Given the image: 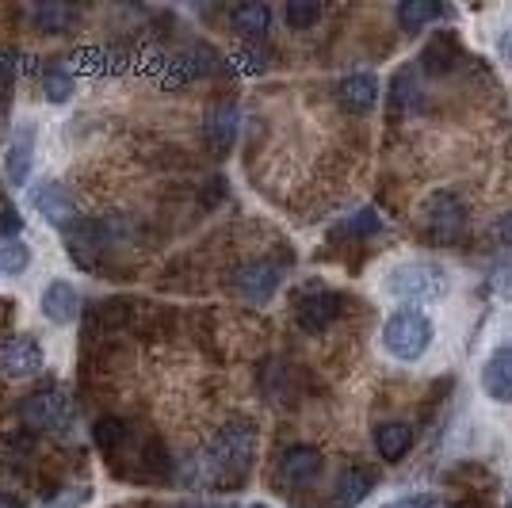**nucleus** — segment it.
<instances>
[{"label": "nucleus", "instance_id": "nucleus-26", "mask_svg": "<svg viewBox=\"0 0 512 508\" xmlns=\"http://www.w3.org/2000/svg\"><path fill=\"white\" fill-rule=\"evenodd\" d=\"M130 318H134V302L130 298H107V302L96 306V325H104V333L123 329Z\"/></svg>", "mask_w": 512, "mask_h": 508}, {"label": "nucleus", "instance_id": "nucleus-11", "mask_svg": "<svg viewBox=\"0 0 512 508\" xmlns=\"http://www.w3.org/2000/svg\"><path fill=\"white\" fill-rule=\"evenodd\" d=\"M65 249H69V256H73L81 268H92L96 256L107 249L104 222H96V218H77V222H69V226H65Z\"/></svg>", "mask_w": 512, "mask_h": 508}, {"label": "nucleus", "instance_id": "nucleus-32", "mask_svg": "<svg viewBox=\"0 0 512 508\" xmlns=\"http://www.w3.org/2000/svg\"><path fill=\"white\" fill-rule=\"evenodd\" d=\"M12 81H16V58L8 50H0V96L12 88Z\"/></svg>", "mask_w": 512, "mask_h": 508}, {"label": "nucleus", "instance_id": "nucleus-24", "mask_svg": "<svg viewBox=\"0 0 512 508\" xmlns=\"http://www.w3.org/2000/svg\"><path fill=\"white\" fill-rule=\"evenodd\" d=\"M31 268V249L20 237H0V276H23Z\"/></svg>", "mask_w": 512, "mask_h": 508}, {"label": "nucleus", "instance_id": "nucleus-37", "mask_svg": "<svg viewBox=\"0 0 512 508\" xmlns=\"http://www.w3.org/2000/svg\"><path fill=\"white\" fill-rule=\"evenodd\" d=\"M245 508H268V505H245Z\"/></svg>", "mask_w": 512, "mask_h": 508}, {"label": "nucleus", "instance_id": "nucleus-35", "mask_svg": "<svg viewBox=\"0 0 512 508\" xmlns=\"http://www.w3.org/2000/svg\"><path fill=\"white\" fill-rule=\"evenodd\" d=\"M497 50H501V58H505V62L512 65V31H505V35H501V43H497Z\"/></svg>", "mask_w": 512, "mask_h": 508}, {"label": "nucleus", "instance_id": "nucleus-28", "mask_svg": "<svg viewBox=\"0 0 512 508\" xmlns=\"http://www.w3.org/2000/svg\"><path fill=\"white\" fill-rule=\"evenodd\" d=\"M341 230L348 233V237H371V233H379L383 230V218H379V211H356V214H348L341 222Z\"/></svg>", "mask_w": 512, "mask_h": 508}, {"label": "nucleus", "instance_id": "nucleus-3", "mask_svg": "<svg viewBox=\"0 0 512 508\" xmlns=\"http://www.w3.org/2000/svg\"><path fill=\"white\" fill-rule=\"evenodd\" d=\"M448 291V272L432 260H409L398 264L390 276H386V295H394L398 302H432Z\"/></svg>", "mask_w": 512, "mask_h": 508}, {"label": "nucleus", "instance_id": "nucleus-12", "mask_svg": "<svg viewBox=\"0 0 512 508\" xmlns=\"http://www.w3.org/2000/svg\"><path fill=\"white\" fill-rule=\"evenodd\" d=\"M39 314L50 325H73L81 318V291L69 283V279H54L46 283L43 295H39Z\"/></svg>", "mask_w": 512, "mask_h": 508}, {"label": "nucleus", "instance_id": "nucleus-2", "mask_svg": "<svg viewBox=\"0 0 512 508\" xmlns=\"http://www.w3.org/2000/svg\"><path fill=\"white\" fill-rule=\"evenodd\" d=\"M383 348L398 363H417L432 348V321L417 306H402L383 321Z\"/></svg>", "mask_w": 512, "mask_h": 508}, {"label": "nucleus", "instance_id": "nucleus-25", "mask_svg": "<svg viewBox=\"0 0 512 508\" xmlns=\"http://www.w3.org/2000/svg\"><path fill=\"white\" fill-rule=\"evenodd\" d=\"M39 88H43L46 104H65V100H73L77 81H73V73H65V69H46L43 77H39Z\"/></svg>", "mask_w": 512, "mask_h": 508}, {"label": "nucleus", "instance_id": "nucleus-18", "mask_svg": "<svg viewBox=\"0 0 512 508\" xmlns=\"http://www.w3.org/2000/svg\"><path fill=\"white\" fill-rule=\"evenodd\" d=\"M371 440H375L379 459H386V463H398L409 447H413V428H409L406 421H386V424H379V428L371 432Z\"/></svg>", "mask_w": 512, "mask_h": 508}, {"label": "nucleus", "instance_id": "nucleus-5", "mask_svg": "<svg viewBox=\"0 0 512 508\" xmlns=\"http://www.w3.org/2000/svg\"><path fill=\"white\" fill-rule=\"evenodd\" d=\"M35 149H39V123L35 119H20L12 127V134H8V146H4V176H8L12 188H23L31 180Z\"/></svg>", "mask_w": 512, "mask_h": 508}, {"label": "nucleus", "instance_id": "nucleus-27", "mask_svg": "<svg viewBox=\"0 0 512 508\" xmlns=\"http://www.w3.org/2000/svg\"><path fill=\"white\" fill-rule=\"evenodd\" d=\"M283 20H287L291 31H310L321 20V4H314V0H291L283 8Z\"/></svg>", "mask_w": 512, "mask_h": 508}, {"label": "nucleus", "instance_id": "nucleus-23", "mask_svg": "<svg viewBox=\"0 0 512 508\" xmlns=\"http://www.w3.org/2000/svg\"><path fill=\"white\" fill-rule=\"evenodd\" d=\"M73 20H77L73 4H43V8H35V27L43 35H62V31H69Z\"/></svg>", "mask_w": 512, "mask_h": 508}, {"label": "nucleus", "instance_id": "nucleus-19", "mask_svg": "<svg viewBox=\"0 0 512 508\" xmlns=\"http://www.w3.org/2000/svg\"><path fill=\"white\" fill-rule=\"evenodd\" d=\"M230 23H234L237 35H245V39H264V31L272 23V8L260 4V0H245V4H237L234 12H230Z\"/></svg>", "mask_w": 512, "mask_h": 508}, {"label": "nucleus", "instance_id": "nucleus-9", "mask_svg": "<svg viewBox=\"0 0 512 508\" xmlns=\"http://www.w3.org/2000/svg\"><path fill=\"white\" fill-rule=\"evenodd\" d=\"M27 203H31V211L43 214L50 226H69V222H77V207H73V195L65 191L62 180H39V184H31L27 191Z\"/></svg>", "mask_w": 512, "mask_h": 508}, {"label": "nucleus", "instance_id": "nucleus-13", "mask_svg": "<svg viewBox=\"0 0 512 508\" xmlns=\"http://www.w3.org/2000/svg\"><path fill=\"white\" fill-rule=\"evenodd\" d=\"M379 77L375 73H348L337 81V104L348 115H367L371 107L379 104Z\"/></svg>", "mask_w": 512, "mask_h": 508}, {"label": "nucleus", "instance_id": "nucleus-17", "mask_svg": "<svg viewBox=\"0 0 512 508\" xmlns=\"http://www.w3.org/2000/svg\"><path fill=\"white\" fill-rule=\"evenodd\" d=\"M371 489H375V474H371V470H363V466H352V470H344L337 489H333V508L363 505V501L371 497Z\"/></svg>", "mask_w": 512, "mask_h": 508}, {"label": "nucleus", "instance_id": "nucleus-16", "mask_svg": "<svg viewBox=\"0 0 512 508\" xmlns=\"http://www.w3.org/2000/svg\"><path fill=\"white\" fill-rule=\"evenodd\" d=\"M203 134H207V146H211L214 157H226L237 142V107L234 104H214L211 111H207Z\"/></svg>", "mask_w": 512, "mask_h": 508}, {"label": "nucleus", "instance_id": "nucleus-33", "mask_svg": "<svg viewBox=\"0 0 512 508\" xmlns=\"http://www.w3.org/2000/svg\"><path fill=\"white\" fill-rule=\"evenodd\" d=\"M241 58H245V73H264V69H268V50H260V46H256V50L249 46Z\"/></svg>", "mask_w": 512, "mask_h": 508}, {"label": "nucleus", "instance_id": "nucleus-4", "mask_svg": "<svg viewBox=\"0 0 512 508\" xmlns=\"http://www.w3.org/2000/svg\"><path fill=\"white\" fill-rule=\"evenodd\" d=\"M20 417L35 432H69L73 421H77V405L65 390L50 386V390H35V394L23 398Z\"/></svg>", "mask_w": 512, "mask_h": 508}, {"label": "nucleus", "instance_id": "nucleus-30", "mask_svg": "<svg viewBox=\"0 0 512 508\" xmlns=\"http://www.w3.org/2000/svg\"><path fill=\"white\" fill-rule=\"evenodd\" d=\"M20 230H23L20 207L12 199H0V237H20Z\"/></svg>", "mask_w": 512, "mask_h": 508}, {"label": "nucleus", "instance_id": "nucleus-31", "mask_svg": "<svg viewBox=\"0 0 512 508\" xmlns=\"http://www.w3.org/2000/svg\"><path fill=\"white\" fill-rule=\"evenodd\" d=\"M440 501L432 497V493H409V497H398V501H390L383 508H436Z\"/></svg>", "mask_w": 512, "mask_h": 508}, {"label": "nucleus", "instance_id": "nucleus-22", "mask_svg": "<svg viewBox=\"0 0 512 508\" xmlns=\"http://www.w3.org/2000/svg\"><path fill=\"white\" fill-rule=\"evenodd\" d=\"M92 440H96V447H100L104 455H115V451L130 440V428H127V421H119V417H100V421L92 424Z\"/></svg>", "mask_w": 512, "mask_h": 508}, {"label": "nucleus", "instance_id": "nucleus-15", "mask_svg": "<svg viewBox=\"0 0 512 508\" xmlns=\"http://www.w3.org/2000/svg\"><path fill=\"white\" fill-rule=\"evenodd\" d=\"M321 474V451L318 447H287L283 455H279V478L287 482V486H306V482H314Z\"/></svg>", "mask_w": 512, "mask_h": 508}, {"label": "nucleus", "instance_id": "nucleus-10", "mask_svg": "<svg viewBox=\"0 0 512 508\" xmlns=\"http://www.w3.org/2000/svg\"><path fill=\"white\" fill-rule=\"evenodd\" d=\"M341 314H344V295L321 291V287H314V291L306 298H299V306H295V321H299L302 333H310V337L325 333Z\"/></svg>", "mask_w": 512, "mask_h": 508}, {"label": "nucleus", "instance_id": "nucleus-6", "mask_svg": "<svg viewBox=\"0 0 512 508\" xmlns=\"http://www.w3.org/2000/svg\"><path fill=\"white\" fill-rule=\"evenodd\" d=\"M421 214H425L428 233L440 237V241H455L459 233L467 230V207H463V199L451 188L432 191L425 199V211Z\"/></svg>", "mask_w": 512, "mask_h": 508}, {"label": "nucleus", "instance_id": "nucleus-29", "mask_svg": "<svg viewBox=\"0 0 512 508\" xmlns=\"http://www.w3.org/2000/svg\"><path fill=\"white\" fill-rule=\"evenodd\" d=\"M88 497H92L88 486H69V489H62V493H54V497H46L43 505H35V508H85Z\"/></svg>", "mask_w": 512, "mask_h": 508}, {"label": "nucleus", "instance_id": "nucleus-8", "mask_svg": "<svg viewBox=\"0 0 512 508\" xmlns=\"http://www.w3.org/2000/svg\"><path fill=\"white\" fill-rule=\"evenodd\" d=\"M46 363L43 344L35 337H12L0 344V379H31Z\"/></svg>", "mask_w": 512, "mask_h": 508}, {"label": "nucleus", "instance_id": "nucleus-38", "mask_svg": "<svg viewBox=\"0 0 512 508\" xmlns=\"http://www.w3.org/2000/svg\"><path fill=\"white\" fill-rule=\"evenodd\" d=\"M509 508H512V501H509Z\"/></svg>", "mask_w": 512, "mask_h": 508}, {"label": "nucleus", "instance_id": "nucleus-7", "mask_svg": "<svg viewBox=\"0 0 512 508\" xmlns=\"http://www.w3.org/2000/svg\"><path fill=\"white\" fill-rule=\"evenodd\" d=\"M279 283H283V272L272 260H249L234 272V291L253 306H268L276 298Z\"/></svg>", "mask_w": 512, "mask_h": 508}, {"label": "nucleus", "instance_id": "nucleus-14", "mask_svg": "<svg viewBox=\"0 0 512 508\" xmlns=\"http://www.w3.org/2000/svg\"><path fill=\"white\" fill-rule=\"evenodd\" d=\"M482 390L493 402L512 405V344L490 352V360L482 363Z\"/></svg>", "mask_w": 512, "mask_h": 508}, {"label": "nucleus", "instance_id": "nucleus-21", "mask_svg": "<svg viewBox=\"0 0 512 508\" xmlns=\"http://www.w3.org/2000/svg\"><path fill=\"white\" fill-rule=\"evenodd\" d=\"M421 62H425V69L436 77V73H451L455 62H463V54H459V46H455L451 35H440V39H432V43L425 46Z\"/></svg>", "mask_w": 512, "mask_h": 508}, {"label": "nucleus", "instance_id": "nucleus-34", "mask_svg": "<svg viewBox=\"0 0 512 508\" xmlns=\"http://www.w3.org/2000/svg\"><path fill=\"white\" fill-rule=\"evenodd\" d=\"M493 237H497L501 245H512V211H509V214H501V218L493 222Z\"/></svg>", "mask_w": 512, "mask_h": 508}, {"label": "nucleus", "instance_id": "nucleus-1", "mask_svg": "<svg viewBox=\"0 0 512 508\" xmlns=\"http://www.w3.org/2000/svg\"><path fill=\"white\" fill-rule=\"evenodd\" d=\"M256 447L260 436L249 421H230L207 447V478L222 489H237L256 466Z\"/></svg>", "mask_w": 512, "mask_h": 508}, {"label": "nucleus", "instance_id": "nucleus-36", "mask_svg": "<svg viewBox=\"0 0 512 508\" xmlns=\"http://www.w3.org/2000/svg\"><path fill=\"white\" fill-rule=\"evenodd\" d=\"M0 508H23L20 497H12V493H0Z\"/></svg>", "mask_w": 512, "mask_h": 508}, {"label": "nucleus", "instance_id": "nucleus-20", "mask_svg": "<svg viewBox=\"0 0 512 508\" xmlns=\"http://www.w3.org/2000/svg\"><path fill=\"white\" fill-rule=\"evenodd\" d=\"M436 20H444V8L440 4H428V0H402L398 4V27L409 31V35H417L421 27H428V23Z\"/></svg>", "mask_w": 512, "mask_h": 508}]
</instances>
